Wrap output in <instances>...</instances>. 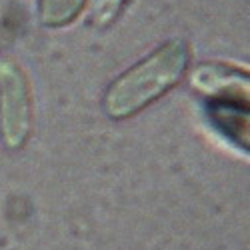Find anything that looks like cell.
<instances>
[{
	"instance_id": "6da1fadb",
	"label": "cell",
	"mask_w": 250,
	"mask_h": 250,
	"mask_svg": "<svg viewBox=\"0 0 250 250\" xmlns=\"http://www.w3.org/2000/svg\"><path fill=\"white\" fill-rule=\"evenodd\" d=\"M188 60L190 52L182 38L168 40L158 46L108 86L102 100L106 116L124 120L144 110L182 80Z\"/></svg>"
},
{
	"instance_id": "7a4b0ae2",
	"label": "cell",
	"mask_w": 250,
	"mask_h": 250,
	"mask_svg": "<svg viewBox=\"0 0 250 250\" xmlns=\"http://www.w3.org/2000/svg\"><path fill=\"white\" fill-rule=\"evenodd\" d=\"M32 128V94L18 64L0 60V136L12 150L22 148Z\"/></svg>"
},
{
	"instance_id": "3957f363",
	"label": "cell",
	"mask_w": 250,
	"mask_h": 250,
	"mask_svg": "<svg viewBox=\"0 0 250 250\" xmlns=\"http://www.w3.org/2000/svg\"><path fill=\"white\" fill-rule=\"evenodd\" d=\"M210 116L220 126L224 134L230 138H236L238 144H242V138L246 142L248 136V112H242V106L236 104L234 98H216L210 102Z\"/></svg>"
},
{
	"instance_id": "277c9868",
	"label": "cell",
	"mask_w": 250,
	"mask_h": 250,
	"mask_svg": "<svg viewBox=\"0 0 250 250\" xmlns=\"http://www.w3.org/2000/svg\"><path fill=\"white\" fill-rule=\"evenodd\" d=\"M86 0H38V18L44 26L60 28L78 18Z\"/></svg>"
}]
</instances>
